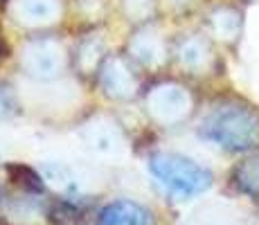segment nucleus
Wrapping results in <instances>:
<instances>
[{
	"mask_svg": "<svg viewBox=\"0 0 259 225\" xmlns=\"http://www.w3.org/2000/svg\"><path fill=\"white\" fill-rule=\"evenodd\" d=\"M147 221H149L147 212L126 201L108 205L99 214V225H147Z\"/></svg>",
	"mask_w": 259,
	"mask_h": 225,
	"instance_id": "7ed1b4c3",
	"label": "nucleus"
},
{
	"mask_svg": "<svg viewBox=\"0 0 259 225\" xmlns=\"http://www.w3.org/2000/svg\"><path fill=\"white\" fill-rule=\"evenodd\" d=\"M250 189H259V160L250 164Z\"/></svg>",
	"mask_w": 259,
	"mask_h": 225,
	"instance_id": "20e7f679",
	"label": "nucleus"
},
{
	"mask_svg": "<svg viewBox=\"0 0 259 225\" xmlns=\"http://www.w3.org/2000/svg\"><path fill=\"white\" fill-rule=\"evenodd\" d=\"M203 131L210 140H217L223 147L241 149L248 147L257 138L259 126L255 124L252 115L243 111H223V113H214L205 122Z\"/></svg>",
	"mask_w": 259,
	"mask_h": 225,
	"instance_id": "f03ea898",
	"label": "nucleus"
},
{
	"mask_svg": "<svg viewBox=\"0 0 259 225\" xmlns=\"http://www.w3.org/2000/svg\"><path fill=\"white\" fill-rule=\"evenodd\" d=\"M149 169L169 192L178 194V196H194V194L205 192L212 185V173L207 169L198 167L196 162L183 156H174V153L151 156Z\"/></svg>",
	"mask_w": 259,
	"mask_h": 225,
	"instance_id": "f257e3e1",
	"label": "nucleus"
}]
</instances>
